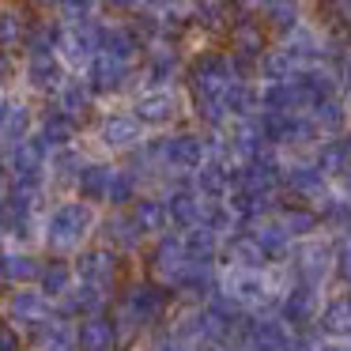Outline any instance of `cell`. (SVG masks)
Here are the masks:
<instances>
[{
  "instance_id": "34",
  "label": "cell",
  "mask_w": 351,
  "mask_h": 351,
  "mask_svg": "<svg viewBox=\"0 0 351 351\" xmlns=\"http://www.w3.org/2000/svg\"><path fill=\"white\" fill-rule=\"evenodd\" d=\"M132 219L140 223V230H144L152 242L174 230V223H170V208H167V200H162L159 193H144V197L132 204Z\"/></svg>"
},
{
  "instance_id": "19",
  "label": "cell",
  "mask_w": 351,
  "mask_h": 351,
  "mask_svg": "<svg viewBox=\"0 0 351 351\" xmlns=\"http://www.w3.org/2000/svg\"><path fill=\"white\" fill-rule=\"evenodd\" d=\"M53 310L57 306L49 302L38 287H12V291H4V321L16 325L23 336L31 332L34 325H42Z\"/></svg>"
},
{
  "instance_id": "29",
  "label": "cell",
  "mask_w": 351,
  "mask_h": 351,
  "mask_svg": "<svg viewBox=\"0 0 351 351\" xmlns=\"http://www.w3.org/2000/svg\"><path fill=\"white\" fill-rule=\"evenodd\" d=\"M219 268L215 265H189V272L182 276V283L174 287L182 306H208L219 295Z\"/></svg>"
},
{
  "instance_id": "14",
  "label": "cell",
  "mask_w": 351,
  "mask_h": 351,
  "mask_svg": "<svg viewBox=\"0 0 351 351\" xmlns=\"http://www.w3.org/2000/svg\"><path fill=\"white\" fill-rule=\"evenodd\" d=\"M291 340H295V332L280 317H261V313H245L230 336L238 351H287Z\"/></svg>"
},
{
  "instance_id": "38",
  "label": "cell",
  "mask_w": 351,
  "mask_h": 351,
  "mask_svg": "<svg viewBox=\"0 0 351 351\" xmlns=\"http://www.w3.org/2000/svg\"><path fill=\"white\" fill-rule=\"evenodd\" d=\"M76 287V268L72 261H61V257H46V268H42V280H38V291L49 298V302H61L69 291Z\"/></svg>"
},
{
  "instance_id": "35",
  "label": "cell",
  "mask_w": 351,
  "mask_h": 351,
  "mask_svg": "<svg viewBox=\"0 0 351 351\" xmlns=\"http://www.w3.org/2000/svg\"><path fill=\"white\" fill-rule=\"evenodd\" d=\"M219 102H223L230 121H253V117H261V110H265L261 84H230Z\"/></svg>"
},
{
  "instance_id": "23",
  "label": "cell",
  "mask_w": 351,
  "mask_h": 351,
  "mask_svg": "<svg viewBox=\"0 0 351 351\" xmlns=\"http://www.w3.org/2000/svg\"><path fill=\"white\" fill-rule=\"evenodd\" d=\"M117 167H121V162L99 159V155H95V159L87 162V170L80 174L76 193H72V197L84 200V204H95L99 212H106V204H110V185H114V178H117Z\"/></svg>"
},
{
  "instance_id": "30",
  "label": "cell",
  "mask_w": 351,
  "mask_h": 351,
  "mask_svg": "<svg viewBox=\"0 0 351 351\" xmlns=\"http://www.w3.org/2000/svg\"><path fill=\"white\" fill-rule=\"evenodd\" d=\"M110 306H114V298H110L106 291L87 287V283H76V287L57 302V313H64L69 321H87V317H102V313H110Z\"/></svg>"
},
{
  "instance_id": "33",
  "label": "cell",
  "mask_w": 351,
  "mask_h": 351,
  "mask_svg": "<svg viewBox=\"0 0 351 351\" xmlns=\"http://www.w3.org/2000/svg\"><path fill=\"white\" fill-rule=\"evenodd\" d=\"M57 106H61L69 117H76L80 125H91L95 117H99L102 102L95 99V91L87 87V80H84V76H72L69 84H64V91L57 95Z\"/></svg>"
},
{
  "instance_id": "22",
  "label": "cell",
  "mask_w": 351,
  "mask_h": 351,
  "mask_svg": "<svg viewBox=\"0 0 351 351\" xmlns=\"http://www.w3.org/2000/svg\"><path fill=\"white\" fill-rule=\"evenodd\" d=\"M99 53H102L99 23H91V27H72V31L61 34V49H57V57H61V64L72 72V76H84V72L91 69L95 61H99Z\"/></svg>"
},
{
  "instance_id": "2",
  "label": "cell",
  "mask_w": 351,
  "mask_h": 351,
  "mask_svg": "<svg viewBox=\"0 0 351 351\" xmlns=\"http://www.w3.org/2000/svg\"><path fill=\"white\" fill-rule=\"evenodd\" d=\"M152 132L132 117L129 106H102L99 117L87 125V147H91L99 159H114L125 162L136 147L147 144Z\"/></svg>"
},
{
  "instance_id": "48",
  "label": "cell",
  "mask_w": 351,
  "mask_h": 351,
  "mask_svg": "<svg viewBox=\"0 0 351 351\" xmlns=\"http://www.w3.org/2000/svg\"><path fill=\"white\" fill-rule=\"evenodd\" d=\"M348 242H351V234H348Z\"/></svg>"
},
{
  "instance_id": "32",
  "label": "cell",
  "mask_w": 351,
  "mask_h": 351,
  "mask_svg": "<svg viewBox=\"0 0 351 351\" xmlns=\"http://www.w3.org/2000/svg\"><path fill=\"white\" fill-rule=\"evenodd\" d=\"M167 208H170V223H174L178 234H189V230L204 227V212H208V200H200L193 189H174L167 193Z\"/></svg>"
},
{
  "instance_id": "42",
  "label": "cell",
  "mask_w": 351,
  "mask_h": 351,
  "mask_svg": "<svg viewBox=\"0 0 351 351\" xmlns=\"http://www.w3.org/2000/svg\"><path fill=\"white\" fill-rule=\"evenodd\" d=\"M336 291H351V242L336 238Z\"/></svg>"
},
{
  "instance_id": "28",
  "label": "cell",
  "mask_w": 351,
  "mask_h": 351,
  "mask_svg": "<svg viewBox=\"0 0 351 351\" xmlns=\"http://www.w3.org/2000/svg\"><path fill=\"white\" fill-rule=\"evenodd\" d=\"M219 268H245V272H268L272 261H268L265 245L253 238V230H238L234 238H227L223 245V261Z\"/></svg>"
},
{
  "instance_id": "6",
  "label": "cell",
  "mask_w": 351,
  "mask_h": 351,
  "mask_svg": "<svg viewBox=\"0 0 351 351\" xmlns=\"http://www.w3.org/2000/svg\"><path fill=\"white\" fill-rule=\"evenodd\" d=\"M272 34H268L265 19H261V4L257 0H230V27L223 34V49L242 57H265L272 49Z\"/></svg>"
},
{
  "instance_id": "17",
  "label": "cell",
  "mask_w": 351,
  "mask_h": 351,
  "mask_svg": "<svg viewBox=\"0 0 351 351\" xmlns=\"http://www.w3.org/2000/svg\"><path fill=\"white\" fill-rule=\"evenodd\" d=\"M4 182L49 189V152L38 136L19 144L16 152H4Z\"/></svg>"
},
{
  "instance_id": "12",
  "label": "cell",
  "mask_w": 351,
  "mask_h": 351,
  "mask_svg": "<svg viewBox=\"0 0 351 351\" xmlns=\"http://www.w3.org/2000/svg\"><path fill=\"white\" fill-rule=\"evenodd\" d=\"M38 114L42 106L34 99H27L23 91H12L0 99V147L4 152H16L19 144L34 140L38 132Z\"/></svg>"
},
{
  "instance_id": "1",
  "label": "cell",
  "mask_w": 351,
  "mask_h": 351,
  "mask_svg": "<svg viewBox=\"0 0 351 351\" xmlns=\"http://www.w3.org/2000/svg\"><path fill=\"white\" fill-rule=\"evenodd\" d=\"M102 212L95 204H84L76 197L53 200L42 219V253L61 261H76L87 245H95Z\"/></svg>"
},
{
  "instance_id": "16",
  "label": "cell",
  "mask_w": 351,
  "mask_h": 351,
  "mask_svg": "<svg viewBox=\"0 0 351 351\" xmlns=\"http://www.w3.org/2000/svg\"><path fill=\"white\" fill-rule=\"evenodd\" d=\"M99 42H102V57L110 61H121L140 69L147 57V42L140 38V31L129 23V19H114V16H102L99 19Z\"/></svg>"
},
{
  "instance_id": "37",
  "label": "cell",
  "mask_w": 351,
  "mask_h": 351,
  "mask_svg": "<svg viewBox=\"0 0 351 351\" xmlns=\"http://www.w3.org/2000/svg\"><path fill=\"white\" fill-rule=\"evenodd\" d=\"M245 230H253V238L265 245V253H268V261H272V265H287V261H291L295 242H291V234L280 227V219H276V215H272V219L253 223V227H245Z\"/></svg>"
},
{
  "instance_id": "15",
  "label": "cell",
  "mask_w": 351,
  "mask_h": 351,
  "mask_svg": "<svg viewBox=\"0 0 351 351\" xmlns=\"http://www.w3.org/2000/svg\"><path fill=\"white\" fill-rule=\"evenodd\" d=\"M332 193H336V185L317 170L313 155H310V159H283V197L302 200V204L317 208L321 200L332 197Z\"/></svg>"
},
{
  "instance_id": "36",
  "label": "cell",
  "mask_w": 351,
  "mask_h": 351,
  "mask_svg": "<svg viewBox=\"0 0 351 351\" xmlns=\"http://www.w3.org/2000/svg\"><path fill=\"white\" fill-rule=\"evenodd\" d=\"M302 72H306V64L298 61L287 46H280V42L261 57V84H291V80H298Z\"/></svg>"
},
{
  "instance_id": "18",
  "label": "cell",
  "mask_w": 351,
  "mask_h": 351,
  "mask_svg": "<svg viewBox=\"0 0 351 351\" xmlns=\"http://www.w3.org/2000/svg\"><path fill=\"white\" fill-rule=\"evenodd\" d=\"M325 291L317 287H306V283H295L287 295L280 298V313L276 317L291 328V332H313L321 317V306H325Z\"/></svg>"
},
{
  "instance_id": "4",
  "label": "cell",
  "mask_w": 351,
  "mask_h": 351,
  "mask_svg": "<svg viewBox=\"0 0 351 351\" xmlns=\"http://www.w3.org/2000/svg\"><path fill=\"white\" fill-rule=\"evenodd\" d=\"M132 117L144 125L147 132H174L189 125V95L185 87H170V91H140L129 102Z\"/></svg>"
},
{
  "instance_id": "25",
  "label": "cell",
  "mask_w": 351,
  "mask_h": 351,
  "mask_svg": "<svg viewBox=\"0 0 351 351\" xmlns=\"http://www.w3.org/2000/svg\"><path fill=\"white\" fill-rule=\"evenodd\" d=\"M42 268H46V253H34V250H8V245H4V257H0L4 291H12V287H38Z\"/></svg>"
},
{
  "instance_id": "11",
  "label": "cell",
  "mask_w": 351,
  "mask_h": 351,
  "mask_svg": "<svg viewBox=\"0 0 351 351\" xmlns=\"http://www.w3.org/2000/svg\"><path fill=\"white\" fill-rule=\"evenodd\" d=\"M189 253H185V238L178 234V230H170V234L155 238L152 245H147L144 261H140V272L152 276V280L167 283V287H178L182 283V276L189 272Z\"/></svg>"
},
{
  "instance_id": "44",
  "label": "cell",
  "mask_w": 351,
  "mask_h": 351,
  "mask_svg": "<svg viewBox=\"0 0 351 351\" xmlns=\"http://www.w3.org/2000/svg\"><path fill=\"white\" fill-rule=\"evenodd\" d=\"M317 340H321L317 328H313V332H295V340H291L287 351H313V348H317Z\"/></svg>"
},
{
  "instance_id": "24",
  "label": "cell",
  "mask_w": 351,
  "mask_h": 351,
  "mask_svg": "<svg viewBox=\"0 0 351 351\" xmlns=\"http://www.w3.org/2000/svg\"><path fill=\"white\" fill-rule=\"evenodd\" d=\"M261 19H265L272 42H287L310 19V4H302V0H261Z\"/></svg>"
},
{
  "instance_id": "45",
  "label": "cell",
  "mask_w": 351,
  "mask_h": 351,
  "mask_svg": "<svg viewBox=\"0 0 351 351\" xmlns=\"http://www.w3.org/2000/svg\"><path fill=\"white\" fill-rule=\"evenodd\" d=\"M313 351H351V340H325V336H321Z\"/></svg>"
},
{
  "instance_id": "39",
  "label": "cell",
  "mask_w": 351,
  "mask_h": 351,
  "mask_svg": "<svg viewBox=\"0 0 351 351\" xmlns=\"http://www.w3.org/2000/svg\"><path fill=\"white\" fill-rule=\"evenodd\" d=\"M49 12H53V19L64 31H72V27H91L102 19V0H53Z\"/></svg>"
},
{
  "instance_id": "27",
  "label": "cell",
  "mask_w": 351,
  "mask_h": 351,
  "mask_svg": "<svg viewBox=\"0 0 351 351\" xmlns=\"http://www.w3.org/2000/svg\"><path fill=\"white\" fill-rule=\"evenodd\" d=\"M34 16H38V4H16V0H8L0 8V53H19L23 49Z\"/></svg>"
},
{
  "instance_id": "21",
  "label": "cell",
  "mask_w": 351,
  "mask_h": 351,
  "mask_svg": "<svg viewBox=\"0 0 351 351\" xmlns=\"http://www.w3.org/2000/svg\"><path fill=\"white\" fill-rule=\"evenodd\" d=\"M34 136L46 144V152H64V147H76L87 140V125H80L76 117H69L57 102H49V106H42L38 114V132Z\"/></svg>"
},
{
  "instance_id": "5",
  "label": "cell",
  "mask_w": 351,
  "mask_h": 351,
  "mask_svg": "<svg viewBox=\"0 0 351 351\" xmlns=\"http://www.w3.org/2000/svg\"><path fill=\"white\" fill-rule=\"evenodd\" d=\"M234 80V69H230V53L223 46H208L189 53V69H185V95L189 99H223Z\"/></svg>"
},
{
  "instance_id": "20",
  "label": "cell",
  "mask_w": 351,
  "mask_h": 351,
  "mask_svg": "<svg viewBox=\"0 0 351 351\" xmlns=\"http://www.w3.org/2000/svg\"><path fill=\"white\" fill-rule=\"evenodd\" d=\"M91 159H95V152L87 147V140H84V144H76V147H64V152L49 155V197H53V200L72 197V193H76L80 174L87 170V162H91Z\"/></svg>"
},
{
  "instance_id": "46",
  "label": "cell",
  "mask_w": 351,
  "mask_h": 351,
  "mask_svg": "<svg viewBox=\"0 0 351 351\" xmlns=\"http://www.w3.org/2000/svg\"><path fill=\"white\" fill-rule=\"evenodd\" d=\"M336 189H340L343 197L351 200V170H348V174H343V178H340V182H336Z\"/></svg>"
},
{
  "instance_id": "40",
  "label": "cell",
  "mask_w": 351,
  "mask_h": 351,
  "mask_svg": "<svg viewBox=\"0 0 351 351\" xmlns=\"http://www.w3.org/2000/svg\"><path fill=\"white\" fill-rule=\"evenodd\" d=\"M310 117L317 121V129L325 132V140H336V136H348L351 132V110H348V102H343V95L340 99L321 102Z\"/></svg>"
},
{
  "instance_id": "8",
  "label": "cell",
  "mask_w": 351,
  "mask_h": 351,
  "mask_svg": "<svg viewBox=\"0 0 351 351\" xmlns=\"http://www.w3.org/2000/svg\"><path fill=\"white\" fill-rule=\"evenodd\" d=\"M287 265L295 272V280L306 283V287H317L325 295L336 291V238L321 234V238H310V242H298Z\"/></svg>"
},
{
  "instance_id": "43",
  "label": "cell",
  "mask_w": 351,
  "mask_h": 351,
  "mask_svg": "<svg viewBox=\"0 0 351 351\" xmlns=\"http://www.w3.org/2000/svg\"><path fill=\"white\" fill-rule=\"evenodd\" d=\"M0 351H27V336L19 332L16 325H0Z\"/></svg>"
},
{
  "instance_id": "7",
  "label": "cell",
  "mask_w": 351,
  "mask_h": 351,
  "mask_svg": "<svg viewBox=\"0 0 351 351\" xmlns=\"http://www.w3.org/2000/svg\"><path fill=\"white\" fill-rule=\"evenodd\" d=\"M72 268H76V283L99 287V291H106L110 298L121 295V287L129 283V276L140 272V268H132L129 261H121L114 250H106V245H99V242L87 245V250L72 261Z\"/></svg>"
},
{
  "instance_id": "47",
  "label": "cell",
  "mask_w": 351,
  "mask_h": 351,
  "mask_svg": "<svg viewBox=\"0 0 351 351\" xmlns=\"http://www.w3.org/2000/svg\"><path fill=\"white\" fill-rule=\"evenodd\" d=\"M343 102H348V110H351V84H343Z\"/></svg>"
},
{
  "instance_id": "9",
  "label": "cell",
  "mask_w": 351,
  "mask_h": 351,
  "mask_svg": "<svg viewBox=\"0 0 351 351\" xmlns=\"http://www.w3.org/2000/svg\"><path fill=\"white\" fill-rule=\"evenodd\" d=\"M95 242L106 245V250H114L117 257L129 261L132 268H140V261H144L152 238L140 230V223L132 219V212H102V223H99Z\"/></svg>"
},
{
  "instance_id": "13",
  "label": "cell",
  "mask_w": 351,
  "mask_h": 351,
  "mask_svg": "<svg viewBox=\"0 0 351 351\" xmlns=\"http://www.w3.org/2000/svg\"><path fill=\"white\" fill-rule=\"evenodd\" d=\"M69 80H72V72L61 64V57H31V61H23L19 91L27 99H34L38 106H49V102H57V95L64 91Z\"/></svg>"
},
{
  "instance_id": "3",
  "label": "cell",
  "mask_w": 351,
  "mask_h": 351,
  "mask_svg": "<svg viewBox=\"0 0 351 351\" xmlns=\"http://www.w3.org/2000/svg\"><path fill=\"white\" fill-rule=\"evenodd\" d=\"M114 302L121 306V310L129 313V317L136 321L144 332H152V328H162V325L170 321V313L178 310L174 287H167V283L152 280V276H144V272H132L129 283L121 287V295H117Z\"/></svg>"
},
{
  "instance_id": "31",
  "label": "cell",
  "mask_w": 351,
  "mask_h": 351,
  "mask_svg": "<svg viewBox=\"0 0 351 351\" xmlns=\"http://www.w3.org/2000/svg\"><path fill=\"white\" fill-rule=\"evenodd\" d=\"M317 336L325 340H351V291H328L317 317Z\"/></svg>"
},
{
  "instance_id": "41",
  "label": "cell",
  "mask_w": 351,
  "mask_h": 351,
  "mask_svg": "<svg viewBox=\"0 0 351 351\" xmlns=\"http://www.w3.org/2000/svg\"><path fill=\"white\" fill-rule=\"evenodd\" d=\"M144 193H147V185L140 182V178L132 174L129 167H117V178H114V185H110V204H106V212H132V204H136Z\"/></svg>"
},
{
  "instance_id": "26",
  "label": "cell",
  "mask_w": 351,
  "mask_h": 351,
  "mask_svg": "<svg viewBox=\"0 0 351 351\" xmlns=\"http://www.w3.org/2000/svg\"><path fill=\"white\" fill-rule=\"evenodd\" d=\"M276 219H280V227L291 234V242H295V245L325 234V223H321L317 208H313V204H302V200L283 197V204H280V212H276Z\"/></svg>"
},
{
  "instance_id": "10",
  "label": "cell",
  "mask_w": 351,
  "mask_h": 351,
  "mask_svg": "<svg viewBox=\"0 0 351 351\" xmlns=\"http://www.w3.org/2000/svg\"><path fill=\"white\" fill-rule=\"evenodd\" d=\"M185 69H189V53H185V46L159 42V46L147 49L144 64H140V87H144V91L185 87Z\"/></svg>"
}]
</instances>
